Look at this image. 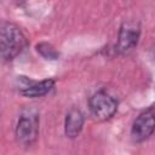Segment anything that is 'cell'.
<instances>
[{"label": "cell", "instance_id": "6da1fadb", "mask_svg": "<svg viewBox=\"0 0 155 155\" xmlns=\"http://www.w3.org/2000/svg\"><path fill=\"white\" fill-rule=\"evenodd\" d=\"M25 45V36L16 24L10 22L2 23L0 31V52L4 61H11L17 57Z\"/></svg>", "mask_w": 155, "mask_h": 155}, {"label": "cell", "instance_id": "7a4b0ae2", "mask_svg": "<svg viewBox=\"0 0 155 155\" xmlns=\"http://www.w3.org/2000/svg\"><path fill=\"white\" fill-rule=\"evenodd\" d=\"M88 104L93 116L102 121L110 119L116 113V109H117L116 101L104 91L96 92L90 98Z\"/></svg>", "mask_w": 155, "mask_h": 155}, {"label": "cell", "instance_id": "3957f363", "mask_svg": "<svg viewBox=\"0 0 155 155\" xmlns=\"http://www.w3.org/2000/svg\"><path fill=\"white\" fill-rule=\"evenodd\" d=\"M39 132V119L38 115L28 113L21 115L16 126V138L22 145H31Z\"/></svg>", "mask_w": 155, "mask_h": 155}, {"label": "cell", "instance_id": "277c9868", "mask_svg": "<svg viewBox=\"0 0 155 155\" xmlns=\"http://www.w3.org/2000/svg\"><path fill=\"white\" fill-rule=\"evenodd\" d=\"M140 35V28L137 22L128 21L125 22L119 31V40H117V50L121 53L131 52L138 44Z\"/></svg>", "mask_w": 155, "mask_h": 155}, {"label": "cell", "instance_id": "5b68a950", "mask_svg": "<svg viewBox=\"0 0 155 155\" xmlns=\"http://www.w3.org/2000/svg\"><path fill=\"white\" fill-rule=\"evenodd\" d=\"M155 130V113L153 110H147L142 113L133 122L131 136L134 142H143Z\"/></svg>", "mask_w": 155, "mask_h": 155}, {"label": "cell", "instance_id": "8992f818", "mask_svg": "<svg viewBox=\"0 0 155 155\" xmlns=\"http://www.w3.org/2000/svg\"><path fill=\"white\" fill-rule=\"evenodd\" d=\"M84 126V115L79 109H70L65 116L64 131L67 137L75 138L79 136Z\"/></svg>", "mask_w": 155, "mask_h": 155}, {"label": "cell", "instance_id": "52a82bcc", "mask_svg": "<svg viewBox=\"0 0 155 155\" xmlns=\"http://www.w3.org/2000/svg\"><path fill=\"white\" fill-rule=\"evenodd\" d=\"M54 81L48 79V80H44L29 86H25L22 90V94L25 97H30V98H36V97H41L47 94L52 88H53Z\"/></svg>", "mask_w": 155, "mask_h": 155}, {"label": "cell", "instance_id": "ba28073f", "mask_svg": "<svg viewBox=\"0 0 155 155\" xmlns=\"http://www.w3.org/2000/svg\"><path fill=\"white\" fill-rule=\"evenodd\" d=\"M36 51L45 58V59H57L59 53L54 50L53 46H51L50 44L46 42H41L36 45Z\"/></svg>", "mask_w": 155, "mask_h": 155}]
</instances>
